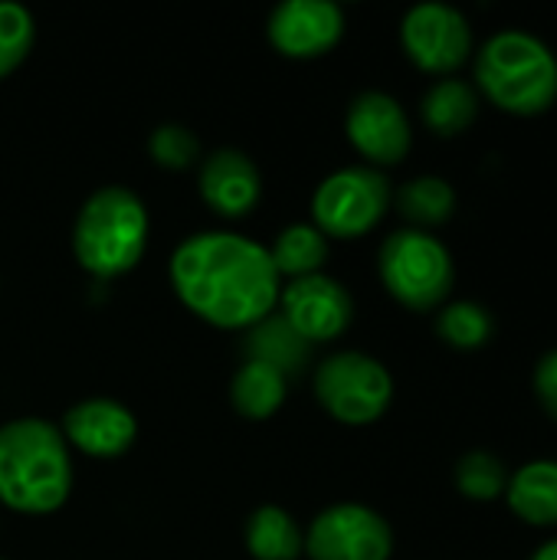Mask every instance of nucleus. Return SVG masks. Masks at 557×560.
<instances>
[{
	"label": "nucleus",
	"mask_w": 557,
	"mask_h": 560,
	"mask_svg": "<svg viewBox=\"0 0 557 560\" xmlns=\"http://www.w3.org/2000/svg\"><path fill=\"white\" fill-rule=\"evenodd\" d=\"M171 285L204 322L217 328H250L279 302L282 276L263 243L233 230H204L177 243Z\"/></svg>",
	"instance_id": "f257e3e1"
},
{
	"label": "nucleus",
	"mask_w": 557,
	"mask_h": 560,
	"mask_svg": "<svg viewBox=\"0 0 557 560\" xmlns=\"http://www.w3.org/2000/svg\"><path fill=\"white\" fill-rule=\"evenodd\" d=\"M72 492V459L62 430L43 417H16L0 427V502L46 515Z\"/></svg>",
	"instance_id": "f03ea898"
},
{
	"label": "nucleus",
	"mask_w": 557,
	"mask_h": 560,
	"mask_svg": "<svg viewBox=\"0 0 557 560\" xmlns=\"http://www.w3.org/2000/svg\"><path fill=\"white\" fill-rule=\"evenodd\" d=\"M476 85L509 115H545L557 102L555 49L529 30H502L476 56Z\"/></svg>",
	"instance_id": "7ed1b4c3"
},
{
	"label": "nucleus",
	"mask_w": 557,
	"mask_h": 560,
	"mask_svg": "<svg viewBox=\"0 0 557 560\" xmlns=\"http://www.w3.org/2000/svg\"><path fill=\"white\" fill-rule=\"evenodd\" d=\"M148 243V210L128 187L105 184L85 197L72 226V253L98 279L128 272Z\"/></svg>",
	"instance_id": "20e7f679"
},
{
	"label": "nucleus",
	"mask_w": 557,
	"mask_h": 560,
	"mask_svg": "<svg viewBox=\"0 0 557 560\" xmlns=\"http://www.w3.org/2000/svg\"><path fill=\"white\" fill-rule=\"evenodd\" d=\"M378 269L384 289L414 312H430L443 305L456 282V266L443 240L427 230H397L381 243Z\"/></svg>",
	"instance_id": "39448f33"
},
{
	"label": "nucleus",
	"mask_w": 557,
	"mask_h": 560,
	"mask_svg": "<svg viewBox=\"0 0 557 560\" xmlns=\"http://www.w3.org/2000/svg\"><path fill=\"white\" fill-rule=\"evenodd\" d=\"M318 404L348 427H364L384 417L394 400L391 371L364 351H338L315 371Z\"/></svg>",
	"instance_id": "423d86ee"
},
{
	"label": "nucleus",
	"mask_w": 557,
	"mask_h": 560,
	"mask_svg": "<svg viewBox=\"0 0 557 560\" xmlns=\"http://www.w3.org/2000/svg\"><path fill=\"white\" fill-rule=\"evenodd\" d=\"M391 180L371 164H351L328 174L312 194V217L325 236H364L391 207Z\"/></svg>",
	"instance_id": "0eeeda50"
},
{
	"label": "nucleus",
	"mask_w": 557,
	"mask_h": 560,
	"mask_svg": "<svg viewBox=\"0 0 557 560\" xmlns=\"http://www.w3.org/2000/svg\"><path fill=\"white\" fill-rule=\"evenodd\" d=\"M302 551L312 560H391L394 532L374 509L338 502L312 518Z\"/></svg>",
	"instance_id": "6e6552de"
},
{
	"label": "nucleus",
	"mask_w": 557,
	"mask_h": 560,
	"mask_svg": "<svg viewBox=\"0 0 557 560\" xmlns=\"http://www.w3.org/2000/svg\"><path fill=\"white\" fill-rule=\"evenodd\" d=\"M401 43H404V52L423 72L450 75L473 52V26L460 7L443 3V0H423L404 13Z\"/></svg>",
	"instance_id": "1a4fd4ad"
},
{
	"label": "nucleus",
	"mask_w": 557,
	"mask_h": 560,
	"mask_svg": "<svg viewBox=\"0 0 557 560\" xmlns=\"http://www.w3.org/2000/svg\"><path fill=\"white\" fill-rule=\"evenodd\" d=\"M345 131L351 144L378 171L404 161L414 144V128L404 105L381 89H364L351 98L345 115Z\"/></svg>",
	"instance_id": "9d476101"
},
{
	"label": "nucleus",
	"mask_w": 557,
	"mask_h": 560,
	"mask_svg": "<svg viewBox=\"0 0 557 560\" xmlns=\"http://www.w3.org/2000/svg\"><path fill=\"white\" fill-rule=\"evenodd\" d=\"M279 305H282V318L309 341H332L338 338L355 315V302L351 292L325 276V272H312V276H299L289 279L279 289Z\"/></svg>",
	"instance_id": "9b49d317"
},
{
	"label": "nucleus",
	"mask_w": 557,
	"mask_h": 560,
	"mask_svg": "<svg viewBox=\"0 0 557 560\" xmlns=\"http://www.w3.org/2000/svg\"><path fill=\"white\" fill-rule=\"evenodd\" d=\"M266 33L286 56H318L345 33V10L335 0H282L272 7Z\"/></svg>",
	"instance_id": "f8f14e48"
},
{
	"label": "nucleus",
	"mask_w": 557,
	"mask_h": 560,
	"mask_svg": "<svg viewBox=\"0 0 557 560\" xmlns=\"http://www.w3.org/2000/svg\"><path fill=\"white\" fill-rule=\"evenodd\" d=\"M62 436L82 453L108 459V456H121L135 443L138 420L125 404L112 397H85L66 410Z\"/></svg>",
	"instance_id": "ddd939ff"
},
{
	"label": "nucleus",
	"mask_w": 557,
	"mask_h": 560,
	"mask_svg": "<svg viewBox=\"0 0 557 560\" xmlns=\"http://www.w3.org/2000/svg\"><path fill=\"white\" fill-rule=\"evenodd\" d=\"M200 194L223 217L250 213L263 197V177L256 161L240 148H217L200 164Z\"/></svg>",
	"instance_id": "4468645a"
},
{
	"label": "nucleus",
	"mask_w": 557,
	"mask_h": 560,
	"mask_svg": "<svg viewBox=\"0 0 557 560\" xmlns=\"http://www.w3.org/2000/svg\"><path fill=\"white\" fill-rule=\"evenodd\" d=\"M506 505L532 528H557V459H532L509 476Z\"/></svg>",
	"instance_id": "2eb2a0df"
},
{
	"label": "nucleus",
	"mask_w": 557,
	"mask_h": 560,
	"mask_svg": "<svg viewBox=\"0 0 557 560\" xmlns=\"http://www.w3.org/2000/svg\"><path fill=\"white\" fill-rule=\"evenodd\" d=\"M246 361H259L276 368L282 377L289 374H302V368L312 358V345L282 318V315H266L256 325H250L246 335Z\"/></svg>",
	"instance_id": "dca6fc26"
},
{
	"label": "nucleus",
	"mask_w": 557,
	"mask_h": 560,
	"mask_svg": "<svg viewBox=\"0 0 557 560\" xmlns=\"http://www.w3.org/2000/svg\"><path fill=\"white\" fill-rule=\"evenodd\" d=\"M420 115H423L430 131H437L443 138H453V135L466 131L476 121V115H479V92L469 82L456 79V75H443V79H437L423 92Z\"/></svg>",
	"instance_id": "f3484780"
},
{
	"label": "nucleus",
	"mask_w": 557,
	"mask_h": 560,
	"mask_svg": "<svg viewBox=\"0 0 557 560\" xmlns=\"http://www.w3.org/2000/svg\"><path fill=\"white\" fill-rule=\"evenodd\" d=\"M246 548L256 560H295L305 548L299 522L279 505H259L246 518Z\"/></svg>",
	"instance_id": "a211bd4d"
},
{
	"label": "nucleus",
	"mask_w": 557,
	"mask_h": 560,
	"mask_svg": "<svg viewBox=\"0 0 557 560\" xmlns=\"http://www.w3.org/2000/svg\"><path fill=\"white\" fill-rule=\"evenodd\" d=\"M286 384H289V377H282L276 368L259 364V361H246L230 381V400L243 417L266 420L282 407Z\"/></svg>",
	"instance_id": "6ab92c4d"
},
{
	"label": "nucleus",
	"mask_w": 557,
	"mask_h": 560,
	"mask_svg": "<svg viewBox=\"0 0 557 560\" xmlns=\"http://www.w3.org/2000/svg\"><path fill=\"white\" fill-rule=\"evenodd\" d=\"M397 210L414 223V230L440 226L456 210V190L446 177L420 174L397 190Z\"/></svg>",
	"instance_id": "aec40b11"
},
{
	"label": "nucleus",
	"mask_w": 557,
	"mask_h": 560,
	"mask_svg": "<svg viewBox=\"0 0 557 560\" xmlns=\"http://www.w3.org/2000/svg\"><path fill=\"white\" fill-rule=\"evenodd\" d=\"M269 256L279 276H312L322 272V262L328 256V236L315 223H292L276 236Z\"/></svg>",
	"instance_id": "412c9836"
},
{
	"label": "nucleus",
	"mask_w": 557,
	"mask_h": 560,
	"mask_svg": "<svg viewBox=\"0 0 557 560\" xmlns=\"http://www.w3.org/2000/svg\"><path fill=\"white\" fill-rule=\"evenodd\" d=\"M437 335L456 351H479L492 341L496 322H492V312L486 305L463 299V302H450L440 308Z\"/></svg>",
	"instance_id": "4be33fe9"
},
{
	"label": "nucleus",
	"mask_w": 557,
	"mask_h": 560,
	"mask_svg": "<svg viewBox=\"0 0 557 560\" xmlns=\"http://www.w3.org/2000/svg\"><path fill=\"white\" fill-rule=\"evenodd\" d=\"M509 469L499 456L486 453V450H473L456 463V489L469 499V502H496L506 499L509 489Z\"/></svg>",
	"instance_id": "5701e85b"
},
{
	"label": "nucleus",
	"mask_w": 557,
	"mask_h": 560,
	"mask_svg": "<svg viewBox=\"0 0 557 560\" xmlns=\"http://www.w3.org/2000/svg\"><path fill=\"white\" fill-rule=\"evenodd\" d=\"M33 13L20 0H0V75L13 72L33 46Z\"/></svg>",
	"instance_id": "b1692460"
},
{
	"label": "nucleus",
	"mask_w": 557,
	"mask_h": 560,
	"mask_svg": "<svg viewBox=\"0 0 557 560\" xmlns=\"http://www.w3.org/2000/svg\"><path fill=\"white\" fill-rule=\"evenodd\" d=\"M148 151H151V158H154L161 167L181 171V167H187V164L200 154V141H197V135H194L187 125L164 121V125H158V128L151 131Z\"/></svg>",
	"instance_id": "393cba45"
},
{
	"label": "nucleus",
	"mask_w": 557,
	"mask_h": 560,
	"mask_svg": "<svg viewBox=\"0 0 557 560\" xmlns=\"http://www.w3.org/2000/svg\"><path fill=\"white\" fill-rule=\"evenodd\" d=\"M532 390H535V400L542 404V410L557 423V348L538 358L535 374H532Z\"/></svg>",
	"instance_id": "a878e982"
},
{
	"label": "nucleus",
	"mask_w": 557,
	"mask_h": 560,
	"mask_svg": "<svg viewBox=\"0 0 557 560\" xmlns=\"http://www.w3.org/2000/svg\"><path fill=\"white\" fill-rule=\"evenodd\" d=\"M529 560H557V538L545 541V545H538V548H535V555H532Z\"/></svg>",
	"instance_id": "bb28decb"
},
{
	"label": "nucleus",
	"mask_w": 557,
	"mask_h": 560,
	"mask_svg": "<svg viewBox=\"0 0 557 560\" xmlns=\"http://www.w3.org/2000/svg\"><path fill=\"white\" fill-rule=\"evenodd\" d=\"M0 560H3V558H0Z\"/></svg>",
	"instance_id": "cd10ccee"
}]
</instances>
